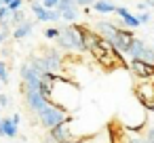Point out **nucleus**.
I'll return each mask as SVG.
<instances>
[{
    "mask_svg": "<svg viewBox=\"0 0 154 143\" xmlns=\"http://www.w3.org/2000/svg\"><path fill=\"white\" fill-rule=\"evenodd\" d=\"M57 46L70 53H87V46L82 44V36L78 32V23H68L66 28H59V36L55 38Z\"/></svg>",
    "mask_w": 154,
    "mask_h": 143,
    "instance_id": "nucleus-1",
    "label": "nucleus"
},
{
    "mask_svg": "<svg viewBox=\"0 0 154 143\" xmlns=\"http://www.w3.org/2000/svg\"><path fill=\"white\" fill-rule=\"evenodd\" d=\"M36 116H38V120H40V124L45 128H53V126H57L61 122H72V116L68 114V109H63L61 105L49 103V101L36 112Z\"/></svg>",
    "mask_w": 154,
    "mask_h": 143,
    "instance_id": "nucleus-2",
    "label": "nucleus"
},
{
    "mask_svg": "<svg viewBox=\"0 0 154 143\" xmlns=\"http://www.w3.org/2000/svg\"><path fill=\"white\" fill-rule=\"evenodd\" d=\"M135 97L146 112H154V80H139L135 84Z\"/></svg>",
    "mask_w": 154,
    "mask_h": 143,
    "instance_id": "nucleus-3",
    "label": "nucleus"
},
{
    "mask_svg": "<svg viewBox=\"0 0 154 143\" xmlns=\"http://www.w3.org/2000/svg\"><path fill=\"white\" fill-rule=\"evenodd\" d=\"M74 139L76 137H74V133L70 128V122H61V124L49 128V133L45 137L47 143H66V141H74Z\"/></svg>",
    "mask_w": 154,
    "mask_h": 143,
    "instance_id": "nucleus-4",
    "label": "nucleus"
},
{
    "mask_svg": "<svg viewBox=\"0 0 154 143\" xmlns=\"http://www.w3.org/2000/svg\"><path fill=\"white\" fill-rule=\"evenodd\" d=\"M133 40H135V36H133V30L131 28H118V32H116V36H114V40L110 42L118 53H122V55H129V49H131V44H133Z\"/></svg>",
    "mask_w": 154,
    "mask_h": 143,
    "instance_id": "nucleus-5",
    "label": "nucleus"
},
{
    "mask_svg": "<svg viewBox=\"0 0 154 143\" xmlns=\"http://www.w3.org/2000/svg\"><path fill=\"white\" fill-rule=\"evenodd\" d=\"M129 57L131 59H141V61H148V63H154V49L146 42V40H133L131 49H129Z\"/></svg>",
    "mask_w": 154,
    "mask_h": 143,
    "instance_id": "nucleus-6",
    "label": "nucleus"
},
{
    "mask_svg": "<svg viewBox=\"0 0 154 143\" xmlns=\"http://www.w3.org/2000/svg\"><path fill=\"white\" fill-rule=\"evenodd\" d=\"M129 70L139 80H150L154 76V63H148V61H141V59H131L129 61Z\"/></svg>",
    "mask_w": 154,
    "mask_h": 143,
    "instance_id": "nucleus-7",
    "label": "nucleus"
},
{
    "mask_svg": "<svg viewBox=\"0 0 154 143\" xmlns=\"http://www.w3.org/2000/svg\"><path fill=\"white\" fill-rule=\"evenodd\" d=\"M42 57H45V63H47L49 72L59 74V72L63 70V57H61V53H59V51H55V49H45Z\"/></svg>",
    "mask_w": 154,
    "mask_h": 143,
    "instance_id": "nucleus-8",
    "label": "nucleus"
},
{
    "mask_svg": "<svg viewBox=\"0 0 154 143\" xmlns=\"http://www.w3.org/2000/svg\"><path fill=\"white\" fill-rule=\"evenodd\" d=\"M57 9L61 13V19H66L68 23H74L78 19V4L74 2V0H59L57 2Z\"/></svg>",
    "mask_w": 154,
    "mask_h": 143,
    "instance_id": "nucleus-9",
    "label": "nucleus"
},
{
    "mask_svg": "<svg viewBox=\"0 0 154 143\" xmlns=\"http://www.w3.org/2000/svg\"><path fill=\"white\" fill-rule=\"evenodd\" d=\"M23 95V99H26V105L30 107V112H38L45 103H47V99L40 95V91H26V93H21Z\"/></svg>",
    "mask_w": 154,
    "mask_h": 143,
    "instance_id": "nucleus-10",
    "label": "nucleus"
},
{
    "mask_svg": "<svg viewBox=\"0 0 154 143\" xmlns=\"http://www.w3.org/2000/svg\"><path fill=\"white\" fill-rule=\"evenodd\" d=\"M95 32H97L101 38H106L108 42H112V40H114V36H116V32H118V25L101 19V21H97V23H95Z\"/></svg>",
    "mask_w": 154,
    "mask_h": 143,
    "instance_id": "nucleus-11",
    "label": "nucleus"
},
{
    "mask_svg": "<svg viewBox=\"0 0 154 143\" xmlns=\"http://www.w3.org/2000/svg\"><path fill=\"white\" fill-rule=\"evenodd\" d=\"M114 13L120 17V23H122L125 28H137V25H139L137 17H135V15H131L125 7H116V11H114Z\"/></svg>",
    "mask_w": 154,
    "mask_h": 143,
    "instance_id": "nucleus-12",
    "label": "nucleus"
},
{
    "mask_svg": "<svg viewBox=\"0 0 154 143\" xmlns=\"http://www.w3.org/2000/svg\"><path fill=\"white\" fill-rule=\"evenodd\" d=\"M32 30H34V23H32V21H21L19 25L13 28V38H15V40H23L26 36L32 34Z\"/></svg>",
    "mask_w": 154,
    "mask_h": 143,
    "instance_id": "nucleus-13",
    "label": "nucleus"
},
{
    "mask_svg": "<svg viewBox=\"0 0 154 143\" xmlns=\"http://www.w3.org/2000/svg\"><path fill=\"white\" fill-rule=\"evenodd\" d=\"M0 126H2V135H5V137H11V139H13V137L19 135V130H17L19 124L13 122V118H7V116H5L2 120H0Z\"/></svg>",
    "mask_w": 154,
    "mask_h": 143,
    "instance_id": "nucleus-14",
    "label": "nucleus"
},
{
    "mask_svg": "<svg viewBox=\"0 0 154 143\" xmlns=\"http://www.w3.org/2000/svg\"><path fill=\"white\" fill-rule=\"evenodd\" d=\"M93 11H97L101 15H108V13L116 11V4H112L110 0H95V2H93Z\"/></svg>",
    "mask_w": 154,
    "mask_h": 143,
    "instance_id": "nucleus-15",
    "label": "nucleus"
},
{
    "mask_svg": "<svg viewBox=\"0 0 154 143\" xmlns=\"http://www.w3.org/2000/svg\"><path fill=\"white\" fill-rule=\"evenodd\" d=\"M32 13H34V17L38 19V21H49V9H45L42 7V2H32Z\"/></svg>",
    "mask_w": 154,
    "mask_h": 143,
    "instance_id": "nucleus-16",
    "label": "nucleus"
},
{
    "mask_svg": "<svg viewBox=\"0 0 154 143\" xmlns=\"http://www.w3.org/2000/svg\"><path fill=\"white\" fill-rule=\"evenodd\" d=\"M28 63H30L36 72H40V74L49 72V67H47V63H45V57H42V55H34V57H30V59H28Z\"/></svg>",
    "mask_w": 154,
    "mask_h": 143,
    "instance_id": "nucleus-17",
    "label": "nucleus"
},
{
    "mask_svg": "<svg viewBox=\"0 0 154 143\" xmlns=\"http://www.w3.org/2000/svg\"><path fill=\"white\" fill-rule=\"evenodd\" d=\"M21 21H26V13H23V9H17V11H11V17H9V23L15 28V25H19Z\"/></svg>",
    "mask_w": 154,
    "mask_h": 143,
    "instance_id": "nucleus-18",
    "label": "nucleus"
},
{
    "mask_svg": "<svg viewBox=\"0 0 154 143\" xmlns=\"http://www.w3.org/2000/svg\"><path fill=\"white\" fill-rule=\"evenodd\" d=\"M0 82L9 84V65L5 61H0Z\"/></svg>",
    "mask_w": 154,
    "mask_h": 143,
    "instance_id": "nucleus-19",
    "label": "nucleus"
},
{
    "mask_svg": "<svg viewBox=\"0 0 154 143\" xmlns=\"http://www.w3.org/2000/svg\"><path fill=\"white\" fill-rule=\"evenodd\" d=\"M57 36H59V28H47V30H45V38L55 40Z\"/></svg>",
    "mask_w": 154,
    "mask_h": 143,
    "instance_id": "nucleus-20",
    "label": "nucleus"
},
{
    "mask_svg": "<svg viewBox=\"0 0 154 143\" xmlns=\"http://www.w3.org/2000/svg\"><path fill=\"white\" fill-rule=\"evenodd\" d=\"M61 19V13H59V9L55 7V9H49V21H59Z\"/></svg>",
    "mask_w": 154,
    "mask_h": 143,
    "instance_id": "nucleus-21",
    "label": "nucleus"
},
{
    "mask_svg": "<svg viewBox=\"0 0 154 143\" xmlns=\"http://www.w3.org/2000/svg\"><path fill=\"white\" fill-rule=\"evenodd\" d=\"M9 17H11V11L7 4H2L0 7V21H9Z\"/></svg>",
    "mask_w": 154,
    "mask_h": 143,
    "instance_id": "nucleus-22",
    "label": "nucleus"
},
{
    "mask_svg": "<svg viewBox=\"0 0 154 143\" xmlns=\"http://www.w3.org/2000/svg\"><path fill=\"white\" fill-rule=\"evenodd\" d=\"M9 11H17V9H23V0H11V2L7 4Z\"/></svg>",
    "mask_w": 154,
    "mask_h": 143,
    "instance_id": "nucleus-23",
    "label": "nucleus"
},
{
    "mask_svg": "<svg viewBox=\"0 0 154 143\" xmlns=\"http://www.w3.org/2000/svg\"><path fill=\"white\" fill-rule=\"evenodd\" d=\"M57 2H59V0H42V7L45 9H55Z\"/></svg>",
    "mask_w": 154,
    "mask_h": 143,
    "instance_id": "nucleus-24",
    "label": "nucleus"
},
{
    "mask_svg": "<svg viewBox=\"0 0 154 143\" xmlns=\"http://www.w3.org/2000/svg\"><path fill=\"white\" fill-rule=\"evenodd\" d=\"M137 21H139V23H148V21H150V13H148V11H143V13L137 17Z\"/></svg>",
    "mask_w": 154,
    "mask_h": 143,
    "instance_id": "nucleus-25",
    "label": "nucleus"
},
{
    "mask_svg": "<svg viewBox=\"0 0 154 143\" xmlns=\"http://www.w3.org/2000/svg\"><path fill=\"white\" fill-rule=\"evenodd\" d=\"M9 103H11V99H9L5 93H0V107H7Z\"/></svg>",
    "mask_w": 154,
    "mask_h": 143,
    "instance_id": "nucleus-26",
    "label": "nucleus"
},
{
    "mask_svg": "<svg viewBox=\"0 0 154 143\" xmlns=\"http://www.w3.org/2000/svg\"><path fill=\"white\" fill-rule=\"evenodd\" d=\"M146 139H148L150 143H154V124H152V126L146 130Z\"/></svg>",
    "mask_w": 154,
    "mask_h": 143,
    "instance_id": "nucleus-27",
    "label": "nucleus"
},
{
    "mask_svg": "<svg viewBox=\"0 0 154 143\" xmlns=\"http://www.w3.org/2000/svg\"><path fill=\"white\" fill-rule=\"evenodd\" d=\"M74 2H76L78 7H91V4L95 2V0H74Z\"/></svg>",
    "mask_w": 154,
    "mask_h": 143,
    "instance_id": "nucleus-28",
    "label": "nucleus"
},
{
    "mask_svg": "<svg viewBox=\"0 0 154 143\" xmlns=\"http://www.w3.org/2000/svg\"><path fill=\"white\" fill-rule=\"evenodd\" d=\"M137 11H148V4H146V0H139V2H137Z\"/></svg>",
    "mask_w": 154,
    "mask_h": 143,
    "instance_id": "nucleus-29",
    "label": "nucleus"
},
{
    "mask_svg": "<svg viewBox=\"0 0 154 143\" xmlns=\"http://www.w3.org/2000/svg\"><path fill=\"white\" fill-rule=\"evenodd\" d=\"M131 143H150L148 139H141V137H131Z\"/></svg>",
    "mask_w": 154,
    "mask_h": 143,
    "instance_id": "nucleus-30",
    "label": "nucleus"
},
{
    "mask_svg": "<svg viewBox=\"0 0 154 143\" xmlns=\"http://www.w3.org/2000/svg\"><path fill=\"white\" fill-rule=\"evenodd\" d=\"M11 118H13V122H17V124H19V120H21V116H19V114H13Z\"/></svg>",
    "mask_w": 154,
    "mask_h": 143,
    "instance_id": "nucleus-31",
    "label": "nucleus"
},
{
    "mask_svg": "<svg viewBox=\"0 0 154 143\" xmlns=\"http://www.w3.org/2000/svg\"><path fill=\"white\" fill-rule=\"evenodd\" d=\"M146 4H148V9H154V0H146Z\"/></svg>",
    "mask_w": 154,
    "mask_h": 143,
    "instance_id": "nucleus-32",
    "label": "nucleus"
},
{
    "mask_svg": "<svg viewBox=\"0 0 154 143\" xmlns=\"http://www.w3.org/2000/svg\"><path fill=\"white\" fill-rule=\"evenodd\" d=\"M5 40H7V38H5V34H2V30H0V44H5Z\"/></svg>",
    "mask_w": 154,
    "mask_h": 143,
    "instance_id": "nucleus-33",
    "label": "nucleus"
},
{
    "mask_svg": "<svg viewBox=\"0 0 154 143\" xmlns=\"http://www.w3.org/2000/svg\"><path fill=\"white\" fill-rule=\"evenodd\" d=\"M66 143H87V141H82V139H74V141H66Z\"/></svg>",
    "mask_w": 154,
    "mask_h": 143,
    "instance_id": "nucleus-34",
    "label": "nucleus"
},
{
    "mask_svg": "<svg viewBox=\"0 0 154 143\" xmlns=\"http://www.w3.org/2000/svg\"><path fill=\"white\" fill-rule=\"evenodd\" d=\"M9 2H11V0H2V4H9Z\"/></svg>",
    "mask_w": 154,
    "mask_h": 143,
    "instance_id": "nucleus-35",
    "label": "nucleus"
},
{
    "mask_svg": "<svg viewBox=\"0 0 154 143\" xmlns=\"http://www.w3.org/2000/svg\"><path fill=\"white\" fill-rule=\"evenodd\" d=\"M0 7H2V0H0Z\"/></svg>",
    "mask_w": 154,
    "mask_h": 143,
    "instance_id": "nucleus-36",
    "label": "nucleus"
},
{
    "mask_svg": "<svg viewBox=\"0 0 154 143\" xmlns=\"http://www.w3.org/2000/svg\"><path fill=\"white\" fill-rule=\"evenodd\" d=\"M28 2H34V0H28Z\"/></svg>",
    "mask_w": 154,
    "mask_h": 143,
    "instance_id": "nucleus-37",
    "label": "nucleus"
},
{
    "mask_svg": "<svg viewBox=\"0 0 154 143\" xmlns=\"http://www.w3.org/2000/svg\"><path fill=\"white\" fill-rule=\"evenodd\" d=\"M0 88H2V82H0Z\"/></svg>",
    "mask_w": 154,
    "mask_h": 143,
    "instance_id": "nucleus-38",
    "label": "nucleus"
},
{
    "mask_svg": "<svg viewBox=\"0 0 154 143\" xmlns=\"http://www.w3.org/2000/svg\"><path fill=\"white\" fill-rule=\"evenodd\" d=\"M36 2H42V0H36Z\"/></svg>",
    "mask_w": 154,
    "mask_h": 143,
    "instance_id": "nucleus-39",
    "label": "nucleus"
},
{
    "mask_svg": "<svg viewBox=\"0 0 154 143\" xmlns=\"http://www.w3.org/2000/svg\"><path fill=\"white\" fill-rule=\"evenodd\" d=\"M0 109H2V107H0Z\"/></svg>",
    "mask_w": 154,
    "mask_h": 143,
    "instance_id": "nucleus-40",
    "label": "nucleus"
},
{
    "mask_svg": "<svg viewBox=\"0 0 154 143\" xmlns=\"http://www.w3.org/2000/svg\"><path fill=\"white\" fill-rule=\"evenodd\" d=\"M152 114H154V112H152Z\"/></svg>",
    "mask_w": 154,
    "mask_h": 143,
    "instance_id": "nucleus-41",
    "label": "nucleus"
}]
</instances>
